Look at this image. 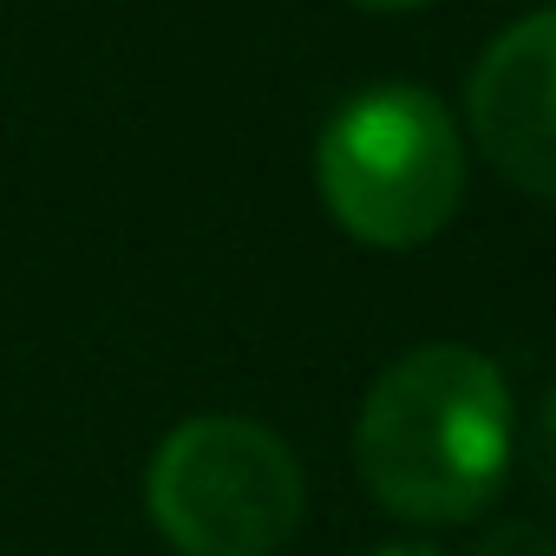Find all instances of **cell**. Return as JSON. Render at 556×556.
Returning <instances> with one entry per match:
<instances>
[{
	"label": "cell",
	"instance_id": "6da1fadb",
	"mask_svg": "<svg viewBox=\"0 0 556 556\" xmlns=\"http://www.w3.org/2000/svg\"><path fill=\"white\" fill-rule=\"evenodd\" d=\"M510 393L504 374L471 348H413L400 354L354 426V458L367 491L413 523H465L491 504L510 465Z\"/></svg>",
	"mask_w": 556,
	"mask_h": 556
},
{
	"label": "cell",
	"instance_id": "7a4b0ae2",
	"mask_svg": "<svg viewBox=\"0 0 556 556\" xmlns=\"http://www.w3.org/2000/svg\"><path fill=\"white\" fill-rule=\"evenodd\" d=\"M334 223L367 249L432 242L465 197V138L419 86H380L341 105L315 151Z\"/></svg>",
	"mask_w": 556,
	"mask_h": 556
},
{
	"label": "cell",
	"instance_id": "3957f363",
	"mask_svg": "<svg viewBox=\"0 0 556 556\" xmlns=\"http://www.w3.org/2000/svg\"><path fill=\"white\" fill-rule=\"evenodd\" d=\"M144 497L177 556H275L302 523V465L268 426L216 413L157 445Z\"/></svg>",
	"mask_w": 556,
	"mask_h": 556
},
{
	"label": "cell",
	"instance_id": "277c9868",
	"mask_svg": "<svg viewBox=\"0 0 556 556\" xmlns=\"http://www.w3.org/2000/svg\"><path fill=\"white\" fill-rule=\"evenodd\" d=\"M465 105L491 170L556 203V14L504 27L478 60Z\"/></svg>",
	"mask_w": 556,
	"mask_h": 556
},
{
	"label": "cell",
	"instance_id": "5b68a950",
	"mask_svg": "<svg viewBox=\"0 0 556 556\" xmlns=\"http://www.w3.org/2000/svg\"><path fill=\"white\" fill-rule=\"evenodd\" d=\"M523 465H530V478L556 497V387L536 400V413H530V426H523Z\"/></svg>",
	"mask_w": 556,
	"mask_h": 556
},
{
	"label": "cell",
	"instance_id": "8992f818",
	"mask_svg": "<svg viewBox=\"0 0 556 556\" xmlns=\"http://www.w3.org/2000/svg\"><path fill=\"white\" fill-rule=\"evenodd\" d=\"M478 556H556V530H543V523H497L478 543Z\"/></svg>",
	"mask_w": 556,
	"mask_h": 556
},
{
	"label": "cell",
	"instance_id": "52a82bcc",
	"mask_svg": "<svg viewBox=\"0 0 556 556\" xmlns=\"http://www.w3.org/2000/svg\"><path fill=\"white\" fill-rule=\"evenodd\" d=\"M361 8H426V0H361Z\"/></svg>",
	"mask_w": 556,
	"mask_h": 556
},
{
	"label": "cell",
	"instance_id": "ba28073f",
	"mask_svg": "<svg viewBox=\"0 0 556 556\" xmlns=\"http://www.w3.org/2000/svg\"><path fill=\"white\" fill-rule=\"evenodd\" d=\"M380 556H432V549H413V543H393V549H380Z\"/></svg>",
	"mask_w": 556,
	"mask_h": 556
}]
</instances>
